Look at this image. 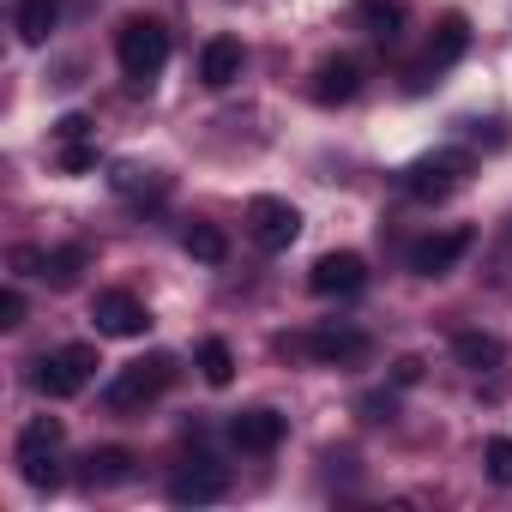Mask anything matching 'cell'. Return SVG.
I'll use <instances>...</instances> for the list:
<instances>
[{
    "label": "cell",
    "mask_w": 512,
    "mask_h": 512,
    "mask_svg": "<svg viewBox=\"0 0 512 512\" xmlns=\"http://www.w3.org/2000/svg\"><path fill=\"white\" fill-rule=\"evenodd\" d=\"M61 440H67V428H61V416H31L25 428H19V476L37 488V494H55L61 488Z\"/></svg>",
    "instance_id": "cell-1"
},
{
    "label": "cell",
    "mask_w": 512,
    "mask_h": 512,
    "mask_svg": "<svg viewBox=\"0 0 512 512\" xmlns=\"http://www.w3.org/2000/svg\"><path fill=\"white\" fill-rule=\"evenodd\" d=\"M115 61H121V73L145 91V85L169 67V31H163V19H121V31H115Z\"/></svg>",
    "instance_id": "cell-2"
},
{
    "label": "cell",
    "mask_w": 512,
    "mask_h": 512,
    "mask_svg": "<svg viewBox=\"0 0 512 512\" xmlns=\"http://www.w3.org/2000/svg\"><path fill=\"white\" fill-rule=\"evenodd\" d=\"M169 380H175V356H139V362H127L109 386H103V404L115 410V416H133V410H145V404H157L163 392H169Z\"/></svg>",
    "instance_id": "cell-3"
},
{
    "label": "cell",
    "mask_w": 512,
    "mask_h": 512,
    "mask_svg": "<svg viewBox=\"0 0 512 512\" xmlns=\"http://www.w3.org/2000/svg\"><path fill=\"white\" fill-rule=\"evenodd\" d=\"M464 49H470V19H464V13H446V19H440V31H434V43L404 67V91H410V97H422L428 85H440V73H446V67H458V61H464Z\"/></svg>",
    "instance_id": "cell-4"
},
{
    "label": "cell",
    "mask_w": 512,
    "mask_h": 512,
    "mask_svg": "<svg viewBox=\"0 0 512 512\" xmlns=\"http://www.w3.org/2000/svg\"><path fill=\"white\" fill-rule=\"evenodd\" d=\"M464 181H470V151H434V157H416V163L398 175V187H404L416 205H440V199H452Z\"/></svg>",
    "instance_id": "cell-5"
},
{
    "label": "cell",
    "mask_w": 512,
    "mask_h": 512,
    "mask_svg": "<svg viewBox=\"0 0 512 512\" xmlns=\"http://www.w3.org/2000/svg\"><path fill=\"white\" fill-rule=\"evenodd\" d=\"M97 344H61V350H49L43 362H37V374H31V386L43 392V398H79L91 380H97Z\"/></svg>",
    "instance_id": "cell-6"
},
{
    "label": "cell",
    "mask_w": 512,
    "mask_h": 512,
    "mask_svg": "<svg viewBox=\"0 0 512 512\" xmlns=\"http://www.w3.org/2000/svg\"><path fill=\"white\" fill-rule=\"evenodd\" d=\"M247 235H253V247H260V253H284L302 235V211L290 199L260 193V199H247Z\"/></svg>",
    "instance_id": "cell-7"
},
{
    "label": "cell",
    "mask_w": 512,
    "mask_h": 512,
    "mask_svg": "<svg viewBox=\"0 0 512 512\" xmlns=\"http://www.w3.org/2000/svg\"><path fill=\"white\" fill-rule=\"evenodd\" d=\"M284 350H308L314 362H326V368H356V362H368V332H356V326H320V332H308V338H284Z\"/></svg>",
    "instance_id": "cell-8"
},
{
    "label": "cell",
    "mask_w": 512,
    "mask_h": 512,
    "mask_svg": "<svg viewBox=\"0 0 512 512\" xmlns=\"http://www.w3.org/2000/svg\"><path fill=\"white\" fill-rule=\"evenodd\" d=\"M91 326H97V338H145L151 314H145V302L133 290H103L91 302Z\"/></svg>",
    "instance_id": "cell-9"
},
{
    "label": "cell",
    "mask_w": 512,
    "mask_h": 512,
    "mask_svg": "<svg viewBox=\"0 0 512 512\" xmlns=\"http://www.w3.org/2000/svg\"><path fill=\"white\" fill-rule=\"evenodd\" d=\"M470 229L464 223H452V229H440V235H422L416 247H410V272L416 278H446L458 260H464V253H470Z\"/></svg>",
    "instance_id": "cell-10"
},
{
    "label": "cell",
    "mask_w": 512,
    "mask_h": 512,
    "mask_svg": "<svg viewBox=\"0 0 512 512\" xmlns=\"http://www.w3.org/2000/svg\"><path fill=\"white\" fill-rule=\"evenodd\" d=\"M362 91V61L356 55H326L314 73H308V97L320 103V109H338V103H350Z\"/></svg>",
    "instance_id": "cell-11"
},
{
    "label": "cell",
    "mask_w": 512,
    "mask_h": 512,
    "mask_svg": "<svg viewBox=\"0 0 512 512\" xmlns=\"http://www.w3.org/2000/svg\"><path fill=\"white\" fill-rule=\"evenodd\" d=\"M308 284H314V296H356V290H368V260H362V253H350V247L320 253Z\"/></svg>",
    "instance_id": "cell-12"
},
{
    "label": "cell",
    "mask_w": 512,
    "mask_h": 512,
    "mask_svg": "<svg viewBox=\"0 0 512 512\" xmlns=\"http://www.w3.org/2000/svg\"><path fill=\"white\" fill-rule=\"evenodd\" d=\"M223 494H229V476L211 458H193V464H181L169 476V500L175 506H205V500H223Z\"/></svg>",
    "instance_id": "cell-13"
},
{
    "label": "cell",
    "mask_w": 512,
    "mask_h": 512,
    "mask_svg": "<svg viewBox=\"0 0 512 512\" xmlns=\"http://www.w3.org/2000/svg\"><path fill=\"white\" fill-rule=\"evenodd\" d=\"M229 440L241 446V452H278L284 446V416L278 410H241L235 422H229Z\"/></svg>",
    "instance_id": "cell-14"
},
{
    "label": "cell",
    "mask_w": 512,
    "mask_h": 512,
    "mask_svg": "<svg viewBox=\"0 0 512 512\" xmlns=\"http://www.w3.org/2000/svg\"><path fill=\"white\" fill-rule=\"evenodd\" d=\"M241 67H247V55H241L235 37H211V43L199 49V85H205V91H229V85L241 79Z\"/></svg>",
    "instance_id": "cell-15"
},
{
    "label": "cell",
    "mask_w": 512,
    "mask_h": 512,
    "mask_svg": "<svg viewBox=\"0 0 512 512\" xmlns=\"http://www.w3.org/2000/svg\"><path fill=\"white\" fill-rule=\"evenodd\" d=\"M350 25L368 31L374 43H398V31H404V0H356Z\"/></svg>",
    "instance_id": "cell-16"
},
{
    "label": "cell",
    "mask_w": 512,
    "mask_h": 512,
    "mask_svg": "<svg viewBox=\"0 0 512 512\" xmlns=\"http://www.w3.org/2000/svg\"><path fill=\"white\" fill-rule=\"evenodd\" d=\"M133 452L127 446H97V452H85V488H121V482H133Z\"/></svg>",
    "instance_id": "cell-17"
},
{
    "label": "cell",
    "mask_w": 512,
    "mask_h": 512,
    "mask_svg": "<svg viewBox=\"0 0 512 512\" xmlns=\"http://www.w3.org/2000/svg\"><path fill=\"white\" fill-rule=\"evenodd\" d=\"M452 356H458V368H470V374H494V368L506 362V344H500L494 332H458V338H452Z\"/></svg>",
    "instance_id": "cell-18"
},
{
    "label": "cell",
    "mask_w": 512,
    "mask_h": 512,
    "mask_svg": "<svg viewBox=\"0 0 512 512\" xmlns=\"http://www.w3.org/2000/svg\"><path fill=\"white\" fill-rule=\"evenodd\" d=\"M109 187H115L121 199H133V205H157V199L169 193V181H163L157 169H139V163H121V169L109 175Z\"/></svg>",
    "instance_id": "cell-19"
},
{
    "label": "cell",
    "mask_w": 512,
    "mask_h": 512,
    "mask_svg": "<svg viewBox=\"0 0 512 512\" xmlns=\"http://www.w3.org/2000/svg\"><path fill=\"white\" fill-rule=\"evenodd\" d=\"M19 43H31V49H43L49 43V31L61 25V0H19Z\"/></svg>",
    "instance_id": "cell-20"
},
{
    "label": "cell",
    "mask_w": 512,
    "mask_h": 512,
    "mask_svg": "<svg viewBox=\"0 0 512 512\" xmlns=\"http://www.w3.org/2000/svg\"><path fill=\"white\" fill-rule=\"evenodd\" d=\"M181 247L193 253L199 266H223L229 260V235L217 229V223H187V235H181Z\"/></svg>",
    "instance_id": "cell-21"
},
{
    "label": "cell",
    "mask_w": 512,
    "mask_h": 512,
    "mask_svg": "<svg viewBox=\"0 0 512 512\" xmlns=\"http://www.w3.org/2000/svg\"><path fill=\"white\" fill-rule=\"evenodd\" d=\"M79 272H85V247H55L43 260V284H55V290H73Z\"/></svg>",
    "instance_id": "cell-22"
},
{
    "label": "cell",
    "mask_w": 512,
    "mask_h": 512,
    "mask_svg": "<svg viewBox=\"0 0 512 512\" xmlns=\"http://www.w3.org/2000/svg\"><path fill=\"white\" fill-rule=\"evenodd\" d=\"M199 374H205V386H229L235 380V350L223 338H205L199 344Z\"/></svg>",
    "instance_id": "cell-23"
},
{
    "label": "cell",
    "mask_w": 512,
    "mask_h": 512,
    "mask_svg": "<svg viewBox=\"0 0 512 512\" xmlns=\"http://www.w3.org/2000/svg\"><path fill=\"white\" fill-rule=\"evenodd\" d=\"M482 470H488L500 488H512V440H506V434H494V440L482 446Z\"/></svg>",
    "instance_id": "cell-24"
},
{
    "label": "cell",
    "mask_w": 512,
    "mask_h": 512,
    "mask_svg": "<svg viewBox=\"0 0 512 512\" xmlns=\"http://www.w3.org/2000/svg\"><path fill=\"white\" fill-rule=\"evenodd\" d=\"M85 139H91V115H79V109H73V115H61V121H55V145H85Z\"/></svg>",
    "instance_id": "cell-25"
},
{
    "label": "cell",
    "mask_w": 512,
    "mask_h": 512,
    "mask_svg": "<svg viewBox=\"0 0 512 512\" xmlns=\"http://www.w3.org/2000/svg\"><path fill=\"white\" fill-rule=\"evenodd\" d=\"M97 169V145H61V175H85Z\"/></svg>",
    "instance_id": "cell-26"
},
{
    "label": "cell",
    "mask_w": 512,
    "mask_h": 512,
    "mask_svg": "<svg viewBox=\"0 0 512 512\" xmlns=\"http://www.w3.org/2000/svg\"><path fill=\"white\" fill-rule=\"evenodd\" d=\"M356 410H362L368 422H392V410H398V398H392V392H368V398H356Z\"/></svg>",
    "instance_id": "cell-27"
},
{
    "label": "cell",
    "mask_w": 512,
    "mask_h": 512,
    "mask_svg": "<svg viewBox=\"0 0 512 512\" xmlns=\"http://www.w3.org/2000/svg\"><path fill=\"white\" fill-rule=\"evenodd\" d=\"M43 260L49 253H37V247H13V272L19 278H43Z\"/></svg>",
    "instance_id": "cell-28"
},
{
    "label": "cell",
    "mask_w": 512,
    "mask_h": 512,
    "mask_svg": "<svg viewBox=\"0 0 512 512\" xmlns=\"http://www.w3.org/2000/svg\"><path fill=\"white\" fill-rule=\"evenodd\" d=\"M0 326H7V332H13V326H25V296H19V290L0 296Z\"/></svg>",
    "instance_id": "cell-29"
},
{
    "label": "cell",
    "mask_w": 512,
    "mask_h": 512,
    "mask_svg": "<svg viewBox=\"0 0 512 512\" xmlns=\"http://www.w3.org/2000/svg\"><path fill=\"white\" fill-rule=\"evenodd\" d=\"M392 380H398V386H416V380H422V362H416V356H404V362L392 368Z\"/></svg>",
    "instance_id": "cell-30"
}]
</instances>
